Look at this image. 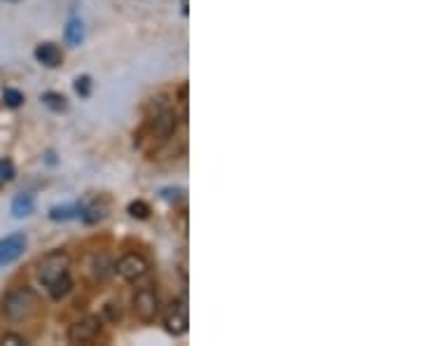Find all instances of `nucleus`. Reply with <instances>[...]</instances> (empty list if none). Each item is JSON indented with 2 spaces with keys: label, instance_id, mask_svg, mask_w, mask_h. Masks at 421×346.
I'll list each match as a JSON object with an SVG mask.
<instances>
[{
  "label": "nucleus",
  "instance_id": "2eb2a0df",
  "mask_svg": "<svg viewBox=\"0 0 421 346\" xmlns=\"http://www.w3.org/2000/svg\"><path fill=\"white\" fill-rule=\"evenodd\" d=\"M80 218H82V223H87V225H94V223H98V220H103L105 218V206H87V209H82L80 211Z\"/></svg>",
  "mask_w": 421,
  "mask_h": 346
},
{
  "label": "nucleus",
  "instance_id": "dca6fc26",
  "mask_svg": "<svg viewBox=\"0 0 421 346\" xmlns=\"http://www.w3.org/2000/svg\"><path fill=\"white\" fill-rule=\"evenodd\" d=\"M126 211H129V216L136 218V220H147V218H150V206H147L145 202H140V199L131 202Z\"/></svg>",
  "mask_w": 421,
  "mask_h": 346
},
{
  "label": "nucleus",
  "instance_id": "6ab92c4d",
  "mask_svg": "<svg viewBox=\"0 0 421 346\" xmlns=\"http://www.w3.org/2000/svg\"><path fill=\"white\" fill-rule=\"evenodd\" d=\"M14 176H17V169H14V164L10 162V159H0V181L10 183V181H14Z\"/></svg>",
  "mask_w": 421,
  "mask_h": 346
},
{
  "label": "nucleus",
  "instance_id": "412c9836",
  "mask_svg": "<svg viewBox=\"0 0 421 346\" xmlns=\"http://www.w3.org/2000/svg\"><path fill=\"white\" fill-rule=\"evenodd\" d=\"M103 314L108 316L110 323H119V321H122V309H119V302L117 304L115 302H108L103 307Z\"/></svg>",
  "mask_w": 421,
  "mask_h": 346
},
{
  "label": "nucleus",
  "instance_id": "4be33fe9",
  "mask_svg": "<svg viewBox=\"0 0 421 346\" xmlns=\"http://www.w3.org/2000/svg\"><path fill=\"white\" fill-rule=\"evenodd\" d=\"M0 344H7V346H19V344H26V339L17 335V332H5L3 337H0Z\"/></svg>",
  "mask_w": 421,
  "mask_h": 346
},
{
  "label": "nucleus",
  "instance_id": "aec40b11",
  "mask_svg": "<svg viewBox=\"0 0 421 346\" xmlns=\"http://www.w3.org/2000/svg\"><path fill=\"white\" fill-rule=\"evenodd\" d=\"M75 92L82 96V99H87L89 92H91V78L89 75H80V78H75Z\"/></svg>",
  "mask_w": 421,
  "mask_h": 346
},
{
  "label": "nucleus",
  "instance_id": "a211bd4d",
  "mask_svg": "<svg viewBox=\"0 0 421 346\" xmlns=\"http://www.w3.org/2000/svg\"><path fill=\"white\" fill-rule=\"evenodd\" d=\"M3 101H5V106H7V108H19L21 103H24V94H21L19 89L7 87L5 92H3Z\"/></svg>",
  "mask_w": 421,
  "mask_h": 346
},
{
  "label": "nucleus",
  "instance_id": "4468645a",
  "mask_svg": "<svg viewBox=\"0 0 421 346\" xmlns=\"http://www.w3.org/2000/svg\"><path fill=\"white\" fill-rule=\"evenodd\" d=\"M110 269H112V262L105 253L96 255L94 262H91V274H94V279H98V281H103L105 276L110 274Z\"/></svg>",
  "mask_w": 421,
  "mask_h": 346
},
{
  "label": "nucleus",
  "instance_id": "0eeeda50",
  "mask_svg": "<svg viewBox=\"0 0 421 346\" xmlns=\"http://www.w3.org/2000/svg\"><path fill=\"white\" fill-rule=\"evenodd\" d=\"M112 269L122 276L124 281H140L143 276L147 274V260L143 258V255H138V253H124L122 258H119L115 265H112Z\"/></svg>",
  "mask_w": 421,
  "mask_h": 346
},
{
  "label": "nucleus",
  "instance_id": "423d86ee",
  "mask_svg": "<svg viewBox=\"0 0 421 346\" xmlns=\"http://www.w3.org/2000/svg\"><path fill=\"white\" fill-rule=\"evenodd\" d=\"M103 330V323L98 316H84L80 321H75L68 328V342L70 344H91L96 342L98 335Z\"/></svg>",
  "mask_w": 421,
  "mask_h": 346
},
{
  "label": "nucleus",
  "instance_id": "5701e85b",
  "mask_svg": "<svg viewBox=\"0 0 421 346\" xmlns=\"http://www.w3.org/2000/svg\"><path fill=\"white\" fill-rule=\"evenodd\" d=\"M178 101H180L182 108H187V85H182V87L178 89Z\"/></svg>",
  "mask_w": 421,
  "mask_h": 346
},
{
  "label": "nucleus",
  "instance_id": "6e6552de",
  "mask_svg": "<svg viewBox=\"0 0 421 346\" xmlns=\"http://www.w3.org/2000/svg\"><path fill=\"white\" fill-rule=\"evenodd\" d=\"M26 251V234L14 232L10 237L0 241V265H12L14 260H19Z\"/></svg>",
  "mask_w": 421,
  "mask_h": 346
},
{
  "label": "nucleus",
  "instance_id": "ddd939ff",
  "mask_svg": "<svg viewBox=\"0 0 421 346\" xmlns=\"http://www.w3.org/2000/svg\"><path fill=\"white\" fill-rule=\"evenodd\" d=\"M80 211H82V206L80 204H70V206H54L52 211H49V218L52 220H73V218H77L80 216Z\"/></svg>",
  "mask_w": 421,
  "mask_h": 346
},
{
  "label": "nucleus",
  "instance_id": "f3484780",
  "mask_svg": "<svg viewBox=\"0 0 421 346\" xmlns=\"http://www.w3.org/2000/svg\"><path fill=\"white\" fill-rule=\"evenodd\" d=\"M70 288H73V281H70V276H66V279H61L59 283H54V286L47 288V290L54 300H61V297H66L70 293Z\"/></svg>",
  "mask_w": 421,
  "mask_h": 346
},
{
  "label": "nucleus",
  "instance_id": "f257e3e1",
  "mask_svg": "<svg viewBox=\"0 0 421 346\" xmlns=\"http://www.w3.org/2000/svg\"><path fill=\"white\" fill-rule=\"evenodd\" d=\"M0 311H3V316L10 323L31 321V318L40 311V295L28 286L12 288V290H7L3 295V300H0Z\"/></svg>",
  "mask_w": 421,
  "mask_h": 346
},
{
  "label": "nucleus",
  "instance_id": "1a4fd4ad",
  "mask_svg": "<svg viewBox=\"0 0 421 346\" xmlns=\"http://www.w3.org/2000/svg\"><path fill=\"white\" fill-rule=\"evenodd\" d=\"M35 59H38V64L47 68H59L63 64V52L54 43H40L35 47Z\"/></svg>",
  "mask_w": 421,
  "mask_h": 346
},
{
  "label": "nucleus",
  "instance_id": "39448f33",
  "mask_svg": "<svg viewBox=\"0 0 421 346\" xmlns=\"http://www.w3.org/2000/svg\"><path fill=\"white\" fill-rule=\"evenodd\" d=\"M189 325V316H187V302L178 297V300H171L164 309V328L168 335L180 337L187 332Z\"/></svg>",
  "mask_w": 421,
  "mask_h": 346
},
{
  "label": "nucleus",
  "instance_id": "9b49d317",
  "mask_svg": "<svg viewBox=\"0 0 421 346\" xmlns=\"http://www.w3.org/2000/svg\"><path fill=\"white\" fill-rule=\"evenodd\" d=\"M42 106H47L49 110H54V113H63V110H68V99L63 94H56V92H45L40 96Z\"/></svg>",
  "mask_w": 421,
  "mask_h": 346
},
{
  "label": "nucleus",
  "instance_id": "7ed1b4c3",
  "mask_svg": "<svg viewBox=\"0 0 421 346\" xmlns=\"http://www.w3.org/2000/svg\"><path fill=\"white\" fill-rule=\"evenodd\" d=\"M175 129H178V117H175V110L171 108H157L154 115L147 120V127H145L147 136L157 143L168 141V138L175 134Z\"/></svg>",
  "mask_w": 421,
  "mask_h": 346
},
{
  "label": "nucleus",
  "instance_id": "9d476101",
  "mask_svg": "<svg viewBox=\"0 0 421 346\" xmlns=\"http://www.w3.org/2000/svg\"><path fill=\"white\" fill-rule=\"evenodd\" d=\"M63 38L70 47H77L84 40V26L80 19H70L66 24V31H63Z\"/></svg>",
  "mask_w": 421,
  "mask_h": 346
},
{
  "label": "nucleus",
  "instance_id": "f03ea898",
  "mask_svg": "<svg viewBox=\"0 0 421 346\" xmlns=\"http://www.w3.org/2000/svg\"><path fill=\"white\" fill-rule=\"evenodd\" d=\"M70 276V255L66 251H49L38 260V281L45 288Z\"/></svg>",
  "mask_w": 421,
  "mask_h": 346
},
{
  "label": "nucleus",
  "instance_id": "f8f14e48",
  "mask_svg": "<svg viewBox=\"0 0 421 346\" xmlns=\"http://www.w3.org/2000/svg\"><path fill=\"white\" fill-rule=\"evenodd\" d=\"M33 213V197L31 195H19L12 202V216L14 218H28Z\"/></svg>",
  "mask_w": 421,
  "mask_h": 346
},
{
  "label": "nucleus",
  "instance_id": "20e7f679",
  "mask_svg": "<svg viewBox=\"0 0 421 346\" xmlns=\"http://www.w3.org/2000/svg\"><path fill=\"white\" fill-rule=\"evenodd\" d=\"M131 311L140 323H152L159 316V295L152 286H143L133 293Z\"/></svg>",
  "mask_w": 421,
  "mask_h": 346
}]
</instances>
